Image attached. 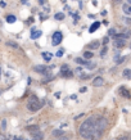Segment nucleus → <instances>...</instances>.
Segmentation results:
<instances>
[{
  "label": "nucleus",
  "mask_w": 131,
  "mask_h": 140,
  "mask_svg": "<svg viewBox=\"0 0 131 140\" xmlns=\"http://www.w3.org/2000/svg\"><path fill=\"white\" fill-rule=\"evenodd\" d=\"M108 126V122L101 116H91L80 126V135L88 140L99 139Z\"/></svg>",
  "instance_id": "obj_1"
},
{
  "label": "nucleus",
  "mask_w": 131,
  "mask_h": 140,
  "mask_svg": "<svg viewBox=\"0 0 131 140\" xmlns=\"http://www.w3.org/2000/svg\"><path fill=\"white\" fill-rule=\"evenodd\" d=\"M27 108H28L31 112H36V110H39L41 108V104L36 95H31L30 100H28V103H27Z\"/></svg>",
  "instance_id": "obj_2"
},
{
  "label": "nucleus",
  "mask_w": 131,
  "mask_h": 140,
  "mask_svg": "<svg viewBox=\"0 0 131 140\" xmlns=\"http://www.w3.org/2000/svg\"><path fill=\"white\" fill-rule=\"evenodd\" d=\"M62 40H63V33L59 32V31L54 32V35H53V37H51V42H53V45H54V46H55V45H59Z\"/></svg>",
  "instance_id": "obj_3"
},
{
  "label": "nucleus",
  "mask_w": 131,
  "mask_h": 140,
  "mask_svg": "<svg viewBox=\"0 0 131 140\" xmlns=\"http://www.w3.org/2000/svg\"><path fill=\"white\" fill-rule=\"evenodd\" d=\"M72 75H73V72H72L66 64H63V66L61 67V76L62 77L68 79V77H72Z\"/></svg>",
  "instance_id": "obj_4"
},
{
  "label": "nucleus",
  "mask_w": 131,
  "mask_h": 140,
  "mask_svg": "<svg viewBox=\"0 0 131 140\" xmlns=\"http://www.w3.org/2000/svg\"><path fill=\"white\" fill-rule=\"evenodd\" d=\"M104 84V80L101 79V77H95L94 80H93V86H95V88H99V86H101Z\"/></svg>",
  "instance_id": "obj_5"
},
{
  "label": "nucleus",
  "mask_w": 131,
  "mask_h": 140,
  "mask_svg": "<svg viewBox=\"0 0 131 140\" xmlns=\"http://www.w3.org/2000/svg\"><path fill=\"white\" fill-rule=\"evenodd\" d=\"M120 94H121L123 98H127V99H130V98H131L130 91L127 90L126 88H123V86H122V88H120Z\"/></svg>",
  "instance_id": "obj_6"
},
{
  "label": "nucleus",
  "mask_w": 131,
  "mask_h": 140,
  "mask_svg": "<svg viewBox=\"0 0 131 140\" xmlns=\"http://www.w3.org/2000/svg\"><path fill=\"white\" fill-rule=\"evenodd\" d=\"M99 45H100V42H99V41L94 40V41H91L90 44L88 45V48H89V49H98V48H99Z\"/></svg>",
  "instance_id": "obj_7"
},
{
  "label": "nucleus",
  "mask_w": 131,
  "mask_h": 140,
  "mask_svg": "<svg viewBox=\"0 0 131 140\" xmlns=\"http://www.w3.org/2000/svg\"><path fill=\"white\" fill-rule=\"evenodd\" d=\"M126 44H125V40H122V39H116L114 40V46L116 48H123Z\"/></svg>",
  "instance_id": "obj_8"
},
{
  "label": "nucleus",
  "mask_w": 131,
  "mask_h": 140,
  "mask_svg": "<svg viewBox=\"0 0 131 140\" xmlns=\"http://www.w3.org/2000/svg\"><path fill=\"white\" fill-rule=\"evenodd\" d=\"M27 131H30V132H33V134H37L40 129H39V126H36V125H31V126H27Z\"/></svg>",
  "instance_id": "obj_9"
},
{
  "label": "nucleus",
  "mask_w": 131,
  "mask_h": 140,
  "mask_svg": "<svg viewBox=\"0 0 131 140\" xmlns=\"http://www.w3.org/2000/svg\"><path fill=\"white\" fill-rule=\"evenodd\" d=\"M33 70L36 71V72H40V73H46V67L45 66H36V67H33Z\"/></svg>",
  "instance_id": "obj_10"
},
{
  "label": "nucleus",
  "mask_w": 131,
  "mask_h": 140,
  "mask_svg": "<svg viewBox=\"0 0 131 140\" xmlns=\"http://www.w3.org/2000/svg\"><path fill=\"white\" fill-rule=\"evenodd\" d=\"M41 35H42V32L41 31H35L32 30V35H31V39H33V40H36V39H39Z\"/></svg>",
  "instance_id": "obj_11"
},
{
  "label": "nucleus",
  "mask_w": 131,
  "mask_h": 140,
  "mask_svg": "<svg viewBox=\"0 0 131 140\" xmlns=\"http://www.w3.org/2000/svg\"><path fill=\"white\" fill-rule=\"evenodd\" d=\"M99 26H100V23H99V22H94V23H93V26L89 28V32H94L95 30H98V28H99Z\"/></svg>",
  "instance_id": "obj_12"
},
{
  "label": "nucleus",
  "mask_w": 131,
  "mask_h": 140,
  "mask_svg": "<svg viewBox=\"0 0 131 140\" xmlns=\"http://www.w3.org/2000/svg\"><path fill=\"white\" fill-rule=\"evenodd\" d=\"M32 140H44V134L39 131L37 134H35V135H33V138H32Z\"/></svg>",
  "instance_id": "obj_13"
},
{
  "label": "nucleus",
  "mask_w": 131,
  "mask_h": 140,
  "mask_svg": "<svg viewBox=\"0 0 131 140\" xmlns=\"http://www.w3.org/2000/svg\"><path fill=\"white\" fill-rule=\"evenodd\" d=\"M122 75H123V77H125V79L131 80V70H127V68H126V70L123 71V73H122Z\"/></svg>",
  "instance_id": "obj_14"
},
{
  "label": "nucleus",
  "mask_w": 131,
  "mask_h": 140,
  "mask_svg": "<svg viewBox=\"0 0 131 140\" xmlns=\"http://www.w3.org/2000/svg\"><path fill=\"white\" fill-rule=\"evenodd\" d=\"M51 57H53V54H51V53H46V51H45V53H42V58L46 60V62H49V60L51 59Z\"/></svg>",
  "instance_id": "obj_15"
},
{
  "label": "nucleus",
  "mask_w": 131,
  "mask_h": 140,
  "mask_svg": "<svg viewBox=\"0 0 131 140\" xmlns=\"http://www.w3.org/2000/svg\"><path fill=\"white\" fill-rule=\"evenodd\" d=\"M93 57H94L93 51H85V53H84V58H85V59H91Z\"/></svg>",
  "instance_id": "obj_16"
},
{
  "label": "nucleus",
  "mask_w": 131,
  "mask_h": 140,
  "mask_svg": "<svg viewBox=\"0 0 131 140\" xmlns=\"http://www.w3.org/2000/svg\"><path fill=\"white\" fill-rule=\"evenodd\" d=\"M64 135V132L62 130H54L53 131V136H63Z\"/></svg>",
  "instance_id": "obj_17"
},
{
  "label": "nucleus",
  "mask_w": 131,
  "mask_h": 140,
  "mask_svg": "<svg viewBox=\"0 0 131 140\" xmlns=\"http://www.w3.org/2000/svg\"><path fill=\"white\" fill-rule=\"evenodd\" d=\"M7 21H8L9 23H14V22H16V17H14V16H8V17H7Z\"/></svg>",
  "instance_id": "obj_18"
},
{
  "label": "nucleus",
  "mask_w": 131,
  "mask_h": 140,
  "mask_svg": "<svg viewBox=\"0 0 131 140\" xmlns=\"http://www.w3.org/2000/svg\"><path fill=\"white\" fill-rule=\"evenodd\" d=\"M63 18H64V14H63V13H57V14H55V20L62 21Z\"/></svg>",
  "instance_id": "obj_19"
},
{
  "label": "nucleus",
  "mask_w": 131,
  "mask_h": 140,
  "mask_svg": "<svg viewBox=\"0 0 131 140\" xmlns=\"http://www.w3.org/2000/svg\"><path fill=\"white\" fill-rule=\"evenodd\" d=\"M7 45H8V46H12V48H18V45H17L14 41H7Z\"/></svg>",
  "instance_id": "obj_20"
},
{
  "label": "nucleus",
  "mask_w": 131,
  "mask_h": 140,
  "mask_svg": "<svg viewBox=\"0 0 131 140\" xmlns=\"http://www.w3.org/2000/svg\"><path fill=\"white\" fill-rule=\"evenodd\" d=\"M123 10L126 14H131V7H127V5H123Z\"/></svg>",
  "instance_id": "obj_21"
},
{
  "label": "nucleus",
  "mask_w": 131,
  "mask_h": 140,
  "mask_svg": "<svg viewBox=\"0 0 131 140\" xmlns=\"http://www.w3.org/2000/svg\"><path fill=\"white\" fill-rule=\"evenodd\" d=\"M76 62H77V63H80V64H85V66L88 64V62H85V60L81 59V58H77V59H76Z\"/></svg>",
  "instance_id": "obj_22"
},
{
  "label": "nucleus",
  "mask_w": 131,
  "mask_h": 140,
  "mask_svg": "<svg viewBox=\"0 0 131 140\" xmlns=\"http://www.w3.org/2000/svg\"><path fill=\"white\" fill-rule=\"evenodd\" d=\"M107 50H108V49H107V46H104V48H103V50L100 51V55H101V57H105V54H107Z\"/></svg>",
  "instance_id": "obj_23"
},
{
  "label": "nucleus",
  "mask_w": 131,
  "mask_h": 140,
  "mask_svg": "<svg viewBox=\"0 0 131 140\" xmlns=\"http://www.w3.org/2000/svg\"><path fill=\"white\" fill-rule=\"evenodd\" d=\"M1 129H3V130H5V129H7V121H5V120L1 121Z\"/></svg>",
  "instance_id": "obj_24"
},
{
  "label": "nucleus",
  "mask_w": 131,
  "mask_h": 140,
  "mask_svg": "<svg viewBox=\"0 0 131 140\" xmlns=\"http://www.w3.org/2000/svg\"><path fill=\"white\" fill-rule=\"evenodd\" d=\"M114 33H116V30H114V28H111V30L108 31V35H111V36H114Z\"/></svg>",
  "instance_id": "obj_25"
},
{
  "label": "nucleus",
  "mask_w": 131,
  "mask_h": 140,
  "mask_svg": "<svg viewBox=\"0 0 131 140\" xmlns=\"http://www.w3.org/2000/svg\"><path fill=\"white\" fill-rule=\"evenodd\" d=\"M57 57H63V50H58V53H57Z\"/></svg>",
  "instance_id": "obj_26"
},
{
  "label": "nucleus",
  "mask_w": 131,
  "mask_h": 140,
  "mask_svg": "<svg viewBox=\"0 0 131 140\" xmlns=\"http://www.w3.org/2000/svg\"><path fill=\"white\" fill-rule=\"evenodd\" d=\"M117 140H129V138H126V136H120Z\"/></svg>",
  "instance_id": "obj_27"
},
{
  "label": "nucleus",
  "mask_w": 131,
  "mask_h": 140,
  "mask_svg": "<svg viewBox=\"0 0 131 140\" xmlns=\"http://www.w3.org/2000/svg\"><path fill=\"white\" fill-rule=\"evenodd\" d=\"M125 21H126V23H129V25H131V20H130V18H126Z\"/></svg>",
  "instance_id": "obj_28"
},
{
  "label": "nucleus",
  "mask_w": 131,
  "mask_h": 140,
  "mask_svg": "<svg viewBox=\"0 0 131 140\" xmlns=\"http://www.w3.org/2000/svg\"><path fill=\"white\" fill-rule=\"evenodd\" d=\"M103 44H108V37H105V39L103 40Z\"/></svg>",
  "instance_id": "obj_29"
},
{
  "label": "nucleus",
  "mask_w": 131,
  "mask_h": 140,
  "mask_svg": "<svg viewBox=\"0 0 131 140\" xmlns=\"http://www.w3.org/2000/svg\"><path fill=\"white\" fill-rule=\"evenodd\" d=\"M127 1H129V4H131V0H127Z\"/></svg>",
  "instance_id": "obj_30"
},
{
  "label": "nucleus",
  "mask_w": 131,
  "mask_h": 140,
  "mask_svg": "<svg viewBox=\"0 0 131 140\" xmlns=\"http://www.w3.org/2000/svg\"><path fill=\"white\" fill-rule=\"evenodd\" d=\"M130 46H131V45H130Z\"/></svg>",
  "instance_id": "obj_31"
}]
</instances>
